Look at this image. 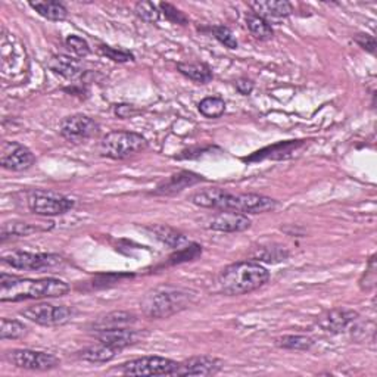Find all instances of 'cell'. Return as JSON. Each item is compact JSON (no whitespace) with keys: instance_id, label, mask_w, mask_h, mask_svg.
Segmentation results:
<instances>
[{"instance_id":"cell-7","label":"cell","mask_w":377,"mask_h":377,"mask_svg":"<svg viewBox=\"0 0 377 377\" xmlns=\"http://www.w3.org/2000/svg\"><path fill=\"white\" fill-rule=\"evenodd\" d=\"M21 315L26 317L33 323L40 326H62L70 323L75 311L65 305H52V304H36L30 305L21 311Z\"/></svg>"},{"instance_id":"cell-15","label":"cell","mask_w":377,"mask_h":377,"mask_svg":"<svg viewBox=\"0 0 377 377\" xmlns=\"http://www.w3.org/2000/svg\"><path fill=\"white\" fill-rule=\"evenodd\" d=\"M221 369V360L210 356H199L180 362L174 376H214Z\"/></svg>"},{"instance_id":"cell-32","label":"cell","mask_w":377,"mask_h":377,"mask_svg":"<svg viewBox=\"0 0 377 377\" xmlns=\"http://www.w3.org/2000/svg\"><path fill=\"white\" fill-rule=\"evenodd\" d=\"M65 43H66V48L70 49L73 53H75L78 58H84V56H87L90 53L89 43L82 37L68 36Z\"/></svg>"},{"instance_id":"cell-17","label":"cell","mask_w":377,"mask_h":377,"mask_svg":"<svg viewBox=\"0 0 377 377\" xmlns=\"http://www.w3.org/2000/svg\"><path fill=\"white\" fill-rule=\"evenodd\" d=\"M203 178L190 171H181L178 174L171 176L167 181L161 183L155 190V195H174L177 192H181L183 189L195 186L196 183L202 181Z\"/></svg>"},{"instance_id":"cell-24","label":"cell","mask_w":377,"mask_h":377,"mask_svg":"<svg viewBox=\"0 0 377 377\" xmlns=\"http://www.w3.org/2000/svg\"><path fill=\"white\" fill-rule=\"evenodd\" d=\"M30 6L40 17L49 21H64L68 15L66 8L59 2H30Z\"/></svg>"},{"instance_id":"cell-39","label":"cell","mask_w":377,"mask_h":377,"mask_svg":"<svg viewBox=\"0 0 377 377\" xmlns=\"http://www.w3.org/2000/svg\"><path fill=\"white\" fill-rule=\"evenodd\" d=\"M236 89H237V91H239V93H241V95L248 96V95L252 93L254 83L250 82V80H248V78H241V80H239V82L236 83Z\"/></svg>"},{"instance_id":"cell-38","label":"cell","mask_w":377,"mask_h":377,"mask_svg":"<svg viewBox=\"0 0 377 377\" xmlns=\"http://www.w3.org/2000/svg\"><path fill=\"white\" fill-rule=\"evenodd\" d=\"M356 42L361 46L364 50H367L370 53H374L376 50V40L370 34H357Z\"/></svg>"},{"instance_id":"cell-31","label":"cell","mask_w":377,"mask_h":377,"mask_svg":"<svg viewBox=\"0 0 377 377\" xmlns=\"http://www.w3.org/2000/svg\"><path fill=\"white\" fill-rule=\"evenodd\" d=\"M134 12L147 24H155L159 19V10L152 2H139L134 8Z\"/></svg>"},{"instance_id":"cell-6","label":"cell","mask_w":377,"mask_h":377,"mask_svg":"<svg viewBox=\"0 0 377 377\" xmlns=\"http://www.w3.org/2000/svg\"><path fill=\"white\" fill-rule=\"evenodd\" d=\"M27 203L31 212L43 217L66 214L74 208V201L52 190H33L28 193Z\"/></svg>"},{"instance_id":"cell-8","label":"cell","mask_w":377,"mask_h":377,"mask_svg":"<svg viewBox=\"0 0 377 377\" xmlns=\"http://www.w3.org/2000/svg\"><path fill=\"white\" fill-rule=\"evenodd\" d=\"M178 362L164 357H142L124 362L120 371L125 376H174Z\"/></svg>"},{"instance_id":"cell-2","label":"cell","mask_w":377,"mask_h":377,"mask_svg":"<svg viewBox=\"0 0 377 377\" xmlns=\"http://www.w3.org/2000/svg\"><path fill=\"white\" fill-rule=\"evenodd\" d=\"M70 286L59 279H22L2 273L0 276V301L19 302L64 296Z\"/></svg>"},{"instance_id":"cell-1","label":"cell","mask_w":377,"mask_h":377,"mask_svg":"<svg viewBox=\"0 0 377 377\" xmlns=\"http://www.w3.org/2000/svg\"><path fill=\"white\" fill-rule=\"evenodd\" d=\"M190 202L201 208L230 211L237 214H262L273 211L277 202L257 193H232L221 187L198 190L190 196Z\"/></svg>"},{"instance_id":"cell-14","label":"cell","mask_w":377,"mask_h":377,"mask_svg":"<svg viewBox=\"0 0 377 377\" xmlns=\"http://www.w3.org/2000/svg\"><path fill=\"white\" fill-rule=\"evenodd\" d=\"M205 227L214 232L223 233H241L248 230L250 227V220L245 214H237L230 211H221L212 215L211 219L205 223Z\"/></svg>"},{"instance_id":"cell-25","label":"cell","mask_w":377,"mask_h":377,"mask_svg":"<svg viewBox=\"0 0 377 377\" xmlns=\"http://www.w3.org/2000/svg\"><path fill=\"white\" fill-rule=\"evenodd\" d=\"M246 26H248L250 34L259 40H270L274 34L270 22L264 18L255 15V14H249L246 17Z\"/></svg>"},{"instance_id":"cell-36","label":"cell","mask_w":377,"mask_h":377,"mask_svg":"<svg viewBox=\"0 0 377 377\" xmlns=\"http://www.w3.org/2000/svg\"><path fill=\"white\" fill-rule=\"evenodd\" d=\"M202 254V248L199 245H190V246H186V248H183L181 250H178V252L174 255V257H171V261L173 262H181V261H190L193 258H196L198 255Z\"/></svg>"},{"instance_id":"cell-12","label":"cell","mask_w":377,"mask_h":377,"mask_svg":"<svg viewBox=\"0 0 377 377\" xmlns=\"http://www.w3.org/2000/svg\"><path fill=\"white\" fill-rule=\"evenodd\" d=\"M34 163L33 152L27 146L18 142H6L2 146V154H0V164L5 169L9 171H24L28 169Z\"/></svg>"},{"instance_id":"cell-35","label":"cell","mask_w":377,"mask_h":377,"mask_svg":"<svg viewBox=\"0 0 377 377\" xmlns=\"http://www.w3.org/2000/svg\"><path fill=\"white\" fill-rule=\"evenodd\" d=\"M159 8H161V12L165 15V18L169 19L171 22H174V24H181V26L187 24L186 15L183 14L181 10H178L177 8H174L173 5L161 3V5H159Z\"/></svg>"},{"instance_id":"cell-20","label":"cell","mask_w":377,"mask_h":377,"mask_svg":"<svg viewBox=\"0 0 377 377\" xmlns=\"http://www.w3.org/2000/svg\"><path fill=\"white\" fill-rule=\"evenodd\" d=\"M49 68L65 78H78L83 74V66L82 62L75 58H71L68 55H55L52 56V59L49 61Z\"/></svg>"},{"instance_id":"cell-10","label":"cell","mask_w":377,"mask_h":377,"mask_svg":"<svg viewBox=\"0 0 377 377\" xmlns=\"http://www.w3.org/2000/svg\"><path fill=\"white\" fill-rule=\"evenodd\" d=\"M2 262L17 270H48L62 262V258L55 254H30V252H10L2 257Z\"/></svg>"},{"instance_id":"cell-27","label":"cell","mask_w":377,"mask_h":377,"mask_svg":"<svg viewBox=\"0 0 377 377\" xmlns=\"http://www.w3.org/2000/svg\"><path fill=\"white\" fill-rule=\"evenodd\" d=\"M279 348L291 349V351H308L314 345V340L308 336L302 335H286L276 340Z\"/></svg>"},{"instance_id":"cell-26","label":"cell","mask_w":377,"mask_h":377,"mask_svg":"<svg viewBox=\"0 0 377 377\" xmlns=\"http://www.w3.org/2000/svg\"><path fill=\"white\" fill-rule=\"evenodd\" d=\"M289 257V252L282 246H262L257 252L252 254V258L259 262H268V264H277Z\"/></svg>"},{"instance_id":"cell-30","label":"cell","mask_w":377,"mask_h":377,"mask_svg":"<svg viewBox=\"0 0 377 377\" xmlns=\"http://www.w3.org/2000/svg\"><path fill=\"white\" fill-rule=\"evenodd\" d=\"M27 333V327L18 320L2 318V327H0V338L5 339H21Z\"/></svg>"},{"instance_id":"cell-29","label":"cell","mask_w":377,"mask_h":377,"mask_svg":"<svg viewBox=\"0 0 377 377\" xmlns=\"http://www.w3.org/2000/svg\"><path fill=\"white\" fill-rule=\"evenodd\" d=\"M34 232H37V227H34L28 223L8 221L2 226V242H5L8 237H22V236L26 237Z\"/></svg>"},{"instance_id":"cell-11","label":"cell","mask_w":377,"mask_h":377,"mask_svg":"<svg viewBox=\"0 0 377 377\" xmlns=\"http://www.w3.org/2000/svg\"><path fill=\"white\" fill-rule=\"evenodd\" d=\"M59 133L68 142H83L99 133V124L83 113H75L61 121Z\"/></svg>"},{"instance_id":"cell-16","label":"cell","mask_w":377,"mask_h":377,"mask_svg":"<svg viewBox=\"0 0 377 377\" xmlns=\"http://www.w3.org/2000/svg\"><path fill=\"white\" fill-rule=\"evenodd\" d=\"M96 335L99 342H104V344L113 347L118 351H122L124 348L136 344L137 339H139V333L130 327L100 330V332H96Z\"/></svg>"},{"instance_id":"cell-28","label":"cell","mask_w":377,"mask_h":377,"mask_svg":"<svg viewBox=\"0 0 377 377\" xmlns=\"http://www.w3.org/2000/svg\"><path fill=\"white\" fill-rule=\"evenodd\" d=\"M199 112L207 118H220L226 112V102L221 98L210 96L199 102Z\"/></svg>"},{"instance_id":"cell-3","label":"cell","mask_w":377,"mask_h":377,"mask_svg":"<svg viewBox=\"0 0 377 377\" xmlns=\"http://www.w3.org/2000/svg\"><path fill=\"white\" fill-rule=\"evenodd\" d=\"M270 271L262 267L257 261H242L226 267L217 284L221 293L228 296H237L250 293L268 282Z\"/></svg>"},{"instance_id":"cell-34","label":"cell","mask_w":377,"mask_h":377,"mask_svg":"<svg viewBox=\"0 0 377 377\" xmlns=\"http://www.w3.org/2000/svg\"><path fill=\"white\" fill-rule=\"evenodd\" d=\"M100 53L108 56L109 59L116 61V62H127V61H131L133 59V55L127 50H122V49H116V48H111V46H100L99 48Z\"/></svg>"},{"instance_id":"cell-33","label":"cell","mask_w":377,"mask_h":377,"mask_svg":"<svg viewBox=\"0 0 377 377\" xmlns=\"http://www.w3.org/2000/svg\"><path fill=\"white\" fill-rule=\"evenodd\" d=\"M214 36H215L217 40H219L221 44H224L226 48H228V49H236L239 46L232 30L224 27V26L214 27Z\"/></svg>"},{"instance_id":"cell-5","label":"cell","mask_w":377,"mask_h":377,"mask_svg":"<svg viewBox=\"0 0 377 377\" xmlns=\"http://www.w3.org/2000/svg\"><path fill=\"white\" fill-rule=\"evenodd\" d=\"M147 140L134 131H111L100 142V154L111 159H125L146 149Z\"/></svg>"},{"instance_id":"cell-9","label":"cell","mask_w":377,"mask_h":377,"mask_svg":"<svg viewBox=\"0 0 377 377\" xmlns=\"http://www.w3.org/2000/svg\"><path fill=\"white\" fill-rule=\"evenodd\" d=\"M8 360L18 369L33 371H48L59 367L61 361L52 353L31 349H15L8 353Z\"/></svg>"},{"instance_id":"cell-37","label":"cell","mask_w":377,"mask_h":377,"mask_svg":"<svg viewBox=\"0 0 377 377\" xmlns=\"http://www.w3.org/2000/svg\"><path fill=\"white\" fill-rule=\"evenodd\" d=\"M374 276H376V271H374V257H371L369 268H367V271L364 273V277L360 282L361 283V289H364V291L373 289V286H374Z\"/></svg>"},{"instance_id":"cell-21","label":"cell","mask_w":377,"mask_h":377,"mask_svg":"<svg viewBox=\"0 0 377 377\" xmlns=\"http://www.w3.org/2000/svg\"><path fill=\"white\" fill-rule=\"evenodd\" d=\"M118 352L121 351L104 344V342H98L96 345L87 347L80 352V358L89 362H109L117 357Z\"/></svg>"},{"instance_id":"cell-4","label":"cell","mask_w":377,"mask_h":377,"mask_svg":"<svg viewBox=\"0 0 377 377\" xmlns=\"http://www.w3.org/2000/svg\"><path fill=\"white\" fill-rule=\"evenodd\" d=\"M195 300L187 289L174 286H159L147 292L142 300V311L149 318H168L186 308Z\"/></svg>"},{"instance_id":"cell-18","label":"cell","mask_w":377,"mask_h":377,"mask_svg":"<svg viewBox=\"0 0 377 377\" xmlns=\"http://www.w3.org/2000/svg\"><path fill=\"white\" fill-rule=\"evenodd\" d=\"M252 14L261 18H286L292 15L293 8L286 0H270V2H249Z\"/></svg>"},{"instance_id":"cell-19","label":"cell","mask_w":377,"mask_h":377,"mask_svg":"<svg viewBox=\"0 0 377 377\" xmlns=\"http://www.w3.org/2000/svg\"><path fill=\"white\" fill-rule=\"evenodd\" d=\"M137 322V318L133 313L129 311H112L98 317L93 323L90 324L91 330L100 332V330L109 329H120V327H130Z\"/></svg>"},{"instance_id":"cell-22","label":"cell","mask_w":377,"mask_h":377,"mask_svg":"<svg viewBox=\"0 0 377 377\" xmlns=\"http://www.w3.org/2000/svg\"><path fill=\"white\" fill-rule=\"evenodd\" d=\"M177 70L190 78L192 82H196L199 84L210 83L212 80V71L208 65L199 62H180L177 65Z\"/></svg>"},{"instance_id":"cell-23","label":"cell","mask_w":377,"mask_h":377,"mask_svg":"<svg viewBox=\"0 0 377 377\" xmlns=\"http://www.w3.org/2000/svg\"><path fill=\"white\" fill-rule=\"evenodd\" d=\"M151 232L156 236L158 241H161L169 248L181 249L183 245L187 243V239L185 235H181L180 232L174 230V228L167 226H154L151 227Z\"/></svg>"},{"instance_id":"cell-13","label":"cell","mask_w":377,"mask_h":377,"mask_svg":"<svg viewBox=\"0 0 377 377\" xmlns=\"http://www.w3.org/2000/svg\"><path fill=\"white\" fill-rule=\"evenodd\" d=\"M358 320V313L347 308H336L322 314L317 320V324L329 333H344Z\"/></svg>"},{"instance_id":"cell-40","label":"cell","mask_w":377,"mask_h":377,"mask_svg":"<svg viewBox=\"0 0 377 377\" xmlns=\"http://www.w3.org/2000/svg\"><path fill=\"white\" fill-rule=\"evenodd\" d=\"M134 112L136 111L133 109L131 105H117V108H116V113H117V117H120V118H129Z\"/></svg>"}]
</instances>
